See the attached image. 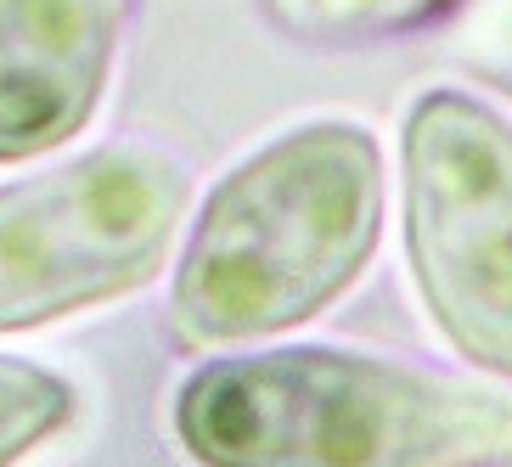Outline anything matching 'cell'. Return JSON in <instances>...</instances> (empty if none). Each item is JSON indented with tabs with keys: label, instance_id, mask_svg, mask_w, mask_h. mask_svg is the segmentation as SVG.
Returning <instances> with one entry per match:
<instances>
[{
	"label": "cell",
	"instance_id": "1",
	"mask_svg": "<svg viewBox=\"0 0 512 467\" xmlns=\"http://www.w3.org/2000/svg\"><path fill=\"white\" fill-rule=\"evenodd\" d=\"M197 467H512V383L344 344H276L186 372L169 406Z\"/></svg>",
	"mask_w": 512,
	"mask_h": 467
},
{
	"label": "cell",
	"instance_id": "2",
	"mask_svg": "<svg viewBox=\"0 0 512 467\" xmlns=\"http://www.w3.org/2000/svg\"><path fill=\"white\" fill-rule=\"evenodd\" d=\"M383 237V147L316 119L226 169L186 231L169 282L181 349L265 344L316 321L372 265Z\"/></svg>",
	"mask_w": 512,
	"mask_h": 467
},
{
	"label": "cell",
	"instance_id": "3",
	"mask_svg": "<svg viewBox=\"0 0 512 467\" xmlns=\"http://www.w3.org/2000/svg\"><path fill=\"white\" fill-rule=\"evenodd\" d=\"M400 220L417 299L473 372L512 383V119L422 91L400 130Z\"/></svg>",
	"mask_w": 512,
	"mask_h": 467
},
{
	"label": "cell",
	"instance_id": "4",
	"mask_svg": "<svg viewBox=\"0 0 512 467\" xmlns=\"http://www.w3.org/2000/svg\"><path fill=\"white\" fill-rule=\"evenodd\" d=\"M186 203V164L147 141H107L0 186V332L147 287L175 248Z\"/></svg>",
	"mask_w": 512,
	"mask_h": 467
},
{
	"label": "cell",
	"instance_id": "5",
	"mask_svg": "<svg viewBox=\"0 0 512 467\" xmlns=\"http://www.w3.org/2000/svg\"><path fill=\"white\" fill-rule=\"evenodd\" d=\"M130 0H0V164L57 152L107 91Z\"/></svg>",
	"mask_w": 512,
	"mask_h": 467
},
{
	"label": "cell",
	"instance_id": "6",
	"mask_svg": "<svg viewBox=\"0 0 512 467\" xmlns=\"http://www.w3.org/2000/svg\"><path fill=\"white\" fill-rule=\"evenodd\" d=\"M462 0H265L271 23L304 46H372L428 29Z\"/></svg>",
	"mask_w": 512,
	"mask_h": 467
},
{
	"label": "cell",
	"instance_id": "7",
	"mask_svg": "<svg viewBox=\"0 0 512 467\" xmlns=\"http://www.w3.org/2000/svg\"><path fill=\"white\" fill-rule=\"evenodd\" d=\"M79 411V394L51 366L0 355V467H17L46 439H57Z\"/></svg>",
	"mask_w": 512,
	"mask_h": 467
},
{
	"label": "cell",
	"instance_id": "8",
	"mask_svg": "<svg viewBox=\"0 0 512 467\" xmlns=\"http://www.w3.org/2000/svg\"><path fill=\"white\" fill-rule=\"evenodd\" d=\"M451 46L479 79L512 91V0H462Z\"/></svg>",
	"mask_w": 512,
	"mask_h": 467
}]
</instances>
